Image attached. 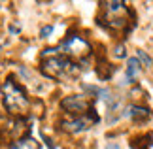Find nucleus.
I'll use <instances>...</instances> for the list:
<instances>
[{
    "instance_id": "nucleus-1",
    "label": "nucleus",
    "mask_w": 153,
    "mask_h": 149,
    "mask_svg": "<svg viewBox=\"0 0 153 149\" xmlns=\"http://www.w3.org/2000/svg\"><path fill=\"white\" fill-rule=\"evenodd\" d=\"M0 94H2V102H4L6 111L13 117L25 115L28 111V108H30V98L27 96L25 89H23L13 77H8V79L2 83Z\"/></svg>"
},
{
    "instance_id": "nucleus-2",
    "label": "nucleus",
    "mask_w": 153,
    "mask_h": 149,
    "mask_svg": "<svg viewBox=\"0 0 153 149\" xmlns=\"http://www.w3.org/2000/svg\"><path fill=\"white\" fill-rule=\"evenodd\" d=\"M40 72L49 79H72L79 74L78 64H74L68 57L62 55H55V57H48L42 61V66H40Z\"/></svg>"
},
{
    "instance_id": "nucleus-3",
    "label": "nucleus",
    "mask_w": 153,
    "mask_h": 149,
    "mask_svg": "<svg viewBox=\"0 0 153 149\" xmlns=\"http://www.w3.org/2000/svg\"><path fill=\"white\" fill-rule=\"evenodd\" d=\"M57 49H59V55L68 57L70 61L72 59H87L91 55V44L83 36H78V34L64 38Z\"/></svg>"
},
{
    "instance_id": "nucleus-4",
    "label": "nucleus",
    "mask_w": 153,
    "mask_h": 149,
    "mask_svg": "<svg viewBox=\"0 0 153 149\" xmlns=\"http://www.w3.org/2000/svg\"><path fill=\"white\" fill-rule=\"evenodd\" d=\"M95 123H98V115L95 113V110H91L85 115H78V117H68L61 121V128L68 134H81L85 130H89Z\"/></svg>"
},
{
    "instance_id": "nucleus-5",
    "label": "nucleus",
    "mask_w": 153,
    "mask_h": 149,
    "mask_svg": "<svg viewBox=\"0 0 153 149\" xmlns=\"http://www.w3.org/2000/svg\"><path fill=\"white\" fill-rule=\"evenodd\" d=\"M61 108L66 113H70L72 117H78V115L89 113L93 110V104L85 94H70V96H64L61 100Z\"/></svg>"
},
{
    "instance_id": "nucleus-6",
    "label": "nucleus",
    "mask_w": 153,
    "mask_h": 149,
    "mask_svg": "<svg viewBox=\"0 0 153 149\" xmlns=\"http://www.w3.org/2000/svg\"><path fill=\"white\" fill-rule=\"evenodd\" d=\"M125 117L128 119H132V121H146V119H149L151 117V111L146 108V106H138V104H132V106H127L125 108V113H123Z\"/></svg>"
},
{
    "instance_id": "nucleus-7",
    "label": "nucleus",
    "mask_w": 153,
    "mask_h": 149,
    "mask_svg": "<svg viewBox=\"0 0 153 149\" xmlns=\"http://www.w3.org/2000/svg\"><path fill=\"white\" fill-rule=\"evenodd\" d=\"M140 70H142V64H140V61H138L136 57L127 59V70H125V79H127V83H134V81H136Z\"/></svg>"
},
{
    "instance_id": "nucleus-8",
    "label": "nucleus",
    "mask_w": 153,
    "mask_h": 149,
    "mask_svg": "<svg viewBox=\"0 0 153 149\" xmlns=\"http://www.w3.org/2000/svg\"><path fill=\"white\" fill-rule=\"evenodd\" d=\"M10 149H40V142L34 138H17L11 142Z\"/></svg>"
},
{
    "instance_id": "nucleus-9",
    "label": "nucleus",
    "mask_w": 153,
    "mask_h": 149,
    "mask_svg": "<svg viewBox=\"0 0 153 149\" xmlns=\"http://www.w3.org/2000/svg\"><path fill=\"white\" fill-rule=\"evenodd\" d=\"M136 59L140 61V64H142V66H151V64H153L151 57H149L146 51H142V49H138V51H136Z\"/></svg>"
},
{
    "instance_id": "nucleus-10",
    "label": "nucleus",
    "mask_w": 153,
    "mask_h": 149,
    "mask_svg": "<svg viewBox=\"0 0 153 149\" xmlns=\"http://www.w3.org/2000/svg\"><path fill=\"white\" fill-rule=\"evenodd\" d=\"M114 57H115V59H125V57H127V47L123 45V44L115 45V47H114Z\"/></svg>"
},
{
    "instance_id": "nucleus-11",
    "label": "nucleus",
    "mask_w": 153,
    "mask_h": 149,
    "mask_svg": "<svg viewBox=\"0 0 153 149\" xmlns=\"http://www.w3.org/2000/svg\"><path fill=\"white\" fill-rule=\"evenodd\" d=\"M51 32H53V25H45L42 30H40V38H48Z\"/></svg>"
},
{
    "instance_id": "nucleus-12",
    "label": "nucleus",
    "mask_w": 153,
    "mask_h": 149,
    "mask_svg": "<svg viewBox=\"0 0 153 149\" xmlns=\"http://www.w3.org/2000/svg\"><path fill=\"white\" fill-rule=\"evenodd\" d=\"M104 149H121V145L117 144V142H108V144H106V147Z\"/></svg>"
}]
</instances>
